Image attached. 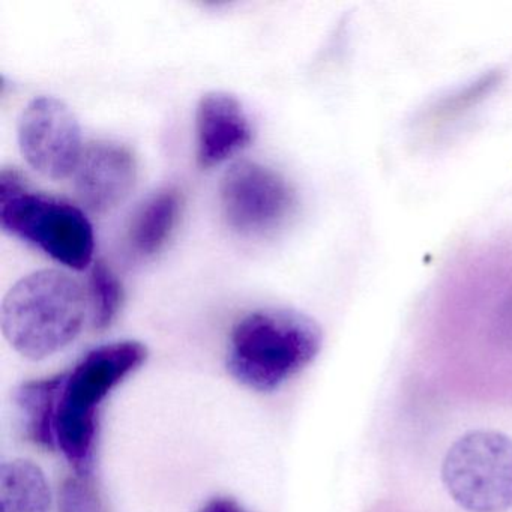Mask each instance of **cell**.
Segmentation results:
<instances>
[{
	"mask_svg": "<svg viewBox=\"0 0 512 512\" xmlns=\"http://www.w3.org/2000/svg\"><path fill=\"white\" fill-rule=\"evenodd\" d=\"M322 344V328L307 314L287 308L254 311L233 328L227 371L251 391H277L317 358Z\"/></svg>",
	"mask_w": 512,
	"mask_h": 512,
	"instance_id": "cell-1",
	"label": "cell"
},
{
	"mask_svg": "<svg viewBox=\"0 0 512 512\" xmlns=\"http://www.w3.org/2000/svg\"><path fill=\"white\" fill-rule=\"evenodd\" d=\"M89 299L70 275L44 269L22 278L2 302V332L23 358L43 361L82 334Z\"/></svg>",
	"mask_w": 512,
	"mask_h": 512,
	"instance_id": "cell-2",
	"label": "cell"
},
{
	"mask_svg": "<svg viewBox=\"0 0 512 512\" xmlns=\"http://www.w3.org/2000/svg\"><path fill=\"white\" fill-rule=\"evenodd\" d=\"M52 490L46 473L31 460L7 461L0 467V512H49Z\"/></svg>",
	"mask_w": 512,
	"mask_h": 512,
	"instance_id": "cell-11",
	"label": "cell"
},
{
	"mask_svg": "<svg viewBox=\"0 0 512 512\" xmlns=\"http://www.w3.org/2000/svg\"><path fill=\"white\" fill-rule=\"evenodd\" d=\"M0 224L68 268L82 271L91 265L95 238L86 215L70 203L29 191L14 170L0 176Z\"/></svg>",
	"mask_w": 512,
	"mask_h": 512,
	"instance_id": "cell-4",
	"label": "cell"
},
{
	"mask_svg": "<svg viewBox=\"0 0 512 512\" xmlns=\"http://www.w3.org/2000/svg\"><path fill=\"white\" fill-rule=\"evenodd\" d=\"M197 160L205 169L229 160L253 140V127L235 95L215 91L197 106Z\"/></svg>",
	"mask_w": 512,
	"mask_h": 512,
	"instance_id": "cell-9",
	"label": "cell"
},
{
	"mask_svg": "<svg viewBox=\"0 0 512 512\" xmlns=\"http://www.w3.org/2000/svg\"><path fill=\"white\" fill-rule=\"evenodd\" d=\"M449 496L467 512L512 508V439L499 431H470L449 448L442 466Z\"/></svg>",
	"mask_w": 512,
	"mask_h": 512,
	"instance_id": "cell-5",
	"label": "cell"
},
{
	"mask_svg": "<svg viewBox=\"0 0 512 512\" xmlns=\"http://www.w3.org/2000/svg\"><path fill=\"white\" fill-rule=\"evenodd\" d=\"M199 512H248L232 497H214L200 508Z\"/></svg>",
	"mask_w": 512,
	"mask_h": 512,
	"instance_id": "cell-15",
	"label": "cell"
},
{
	"mask_svg": "<svg viewBox=\"0 0 512 512\" xmlns=\"http://www.w3.org/2000/svg\"><path fill=\"white\" fill-rule=\"evenodd\" d=\"M67 374L28 380L16 392L20 424L29 442L44 451L58 449L56 418Z\"/></svg>",
	"mask_w": 512,
	"mask_h": 512,
	"instance_id": "cell-10",
	"label": "cell"
},
{
	"mask_svg": "<svg viewBox=\"0 0 512 512\" xmlns=\"http://www.w3.org/2000/svg\"><path fill=\"white\" fill-rule=\"evenodd\" d=\"M122 302H124V289L121 281L106 263H95L91 272V283H89L92 328L95 331L110 328L121 311Z\"/></svg>",
	"mask_w": 512,
	"mask_h": 512,
	"instance_id": "cell-13",
	"label": "cell"
},
{
	"mask_svg": "<svg viewBox=\"0 0 512 512\" xmlns=\"http://www.w3.org/2000/svg\"><path fill=\"white\" fill-rule=\"evenodd\" d=\"M220 202L227 224L241 235H265L284 223L295 196L286 179L256 161H236L224 173Z\"/></svg>",
	"mask_w": 512,
	"mask_h": 512,
	"instance_id": "cell-6",
	"label": "cell"
},
{
	"mask_svg": "<svg viewBox=\"0 0 512 512\" xmlns=\"http://www.w3.org/2000/svg\"><path fill=\"white\" fill-rule=\"evenodd\" d=\"M74 173L80 202L89 211L104 214L130 196L137 178L136 158L118 143H89Z\"/></svg>",
	"mask_w": 512,
	"mask_h": 512,
	"instance_id": "cell-8",
	"label": "cell"
},
{
	"mask_svg": "<svg viewBox=\"0 0 512 512\" xmlns=\"http://www.w3.org/2000/svg\"><path fill=\"white\" fill-rule=\"evenodd\" d=\"M182 197L178 190L160 191L140 208L130 227L131 248L142 257L157 254L166 245L181 215Z\"/></svg>",
	"mask_w": 512,
	"mask_h": 512,
	"instance_id": "cell-12",
	"label": "cell"
},
{
	"mask_svg": "<svg viewBox=\"0 0 512 512\" xmlns=\"http://www.w3.org/2000/svg\"><path fill=\"white\" fill-rule=\"evenodd\" d=\"M19 146L32 169L46 178H67L83 154L79 121L64 101L37 98L20 116Z\"/></svg>",
	"mask_w": 512,
	"mask_h": 512,
	"instance_id": "cell-7",
	"label": "cell"
},
{
	"mask_svg": "<svg viewBox=\"0 0 512 512\" xmlns=\"http://www.w3.org/2000/svg\"><path fill=\"white\" fill-rule=\"evenodd\" d=\"M61 512H104L103 502L91 476H71L59 491Z\"/></svg>",
	"mask_w": 512,
	"mask_h": 512,
	"instance_id": "cell-14",
	"label": "cell"
},
{
	"mask_svg": "<svg viewBox=\"0 0 512 512\" xmlns=\"http://www.w3.org/2000/svg\"><path fill=\"white\" fill-rule=\"evenodd\" d=\"M148 355V347L140 341H116L86 353L67 374L56 418V443L76 475L91 476L94 469L98 407L145 364Z\"/></svg>",
	"mask_w": 512,
	"mask_h": 512,
	"instance_id": "cell-3",
	"label": "cell"
}]
</instances>
